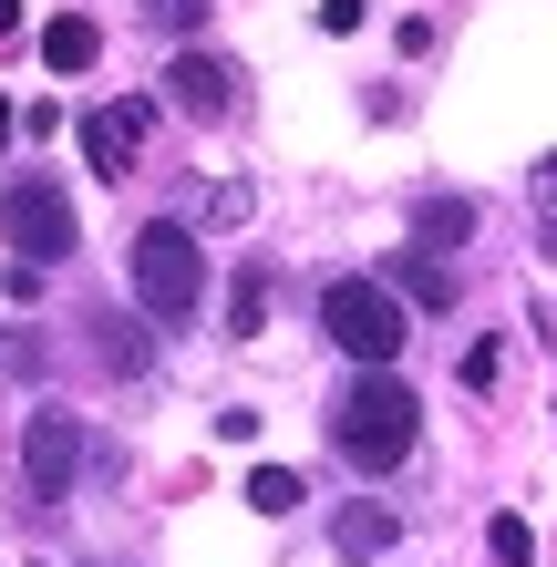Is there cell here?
<instances>
[{
  "label": "cell",
  "instance_id": "obj_1",
  "mask_svg": "<svg viewBox=\"0 0 557 567\" xmlns=\"http://www.w3.org/2000/svg\"><path fill=\"white\" fill-rule=\"evenodd\" d=\"M331 444H341V464H362V475H392V464L423 444L413 382H403V372H351L341 403H331Z\"/></svg>",
  "mask_w": 557,
  "mask_h": 567
},
{
  "label": "cell",
  "instance_id": "obj_2",
  "mask_svg": "<svg viewBox=\"0 0 557 567\" xmlns=\"http://www.w3.org/2000/svg\"><path fill=\"white\" fill-rule=\"evenodd\" d=\"M320 330H331L362 372H392V351L413 341V310L392 299V279H331L320 289Z\"/></svg>",
  "mask_w": 557,
  "mask_h": 567
},
{
  "label": "cell",
  "instance_id": "obj_3",
  "mask_svg": "<svg viewBox=\"0 0 557 567\" xmlns=\"http://www.w3.org/2000/svg\"><path fill=\"white\" fill-rule=\"evenodd\" d=\"M124 279H135V299L155 320H186L196 299H207V248H196L176 217H155V227H135V248H124Z\"/></svg>",
  "mask_w": 557,
  "mask_h": 567
},
{
  "label": "cell",
  "instance_id": "obj_4",
  "mask_svg": "<svg viewBox=\"0 0 557 567\" xmlns=\"http://www.w3.org/2000/svg\"><path fill=\"white\" fill-rule=\"evenodd\" d=\"M0 238L21 248V269H62L83 238V217H73V196H62L52 176H21L11 196H0Z\"/></svg>",
  "mask_w": 557,
  "mask_h": 567
},
{
  "label": "cell",
  "instance_id": "obj_5",
  "mask_svg": "<svg viewBox=\"0 0 557 567\" xmlns=\"http://www.w3.org/2000/svg\"><path fill=\"white\" fill-rule=\"evenodd\" d=\"M73 475H83V433H73V413H31V423H21V485L42 495V506H62V495H73Z\"/></svg>",
  "mask_w": 557,
  "mask_h": 567
},
{
  "label": "cell",
  "instance_id": "obj_6",
  "mask_svg": "<svg viewBox=\"0 0 557 567\" xmlns=\"http://www.w3.org/2000/svg\"><path fill=\"white\" fill-rule=\"evenodd\" d=\"M238 83H248L238 62H217V52H196V42H186V52L166 62V104H176V114H196V124L238 114Z\"/></svg>",
  "mask_w": 557,
  "mask_h": 567
},
{
  "label": "cell",
  "instance_id": "obj_7",
  "mask_svg": "<svg viewBox=\"0 0 557 567\" xmlns=\"http://www.w3.org/2000/svg\"><path fill=\"white\" fill-rule=\"evenodd\" d=\"M145 135H155V104H93L83 114V155H93V176H135V155H145Z\"/></svg>",
  "mask_w": 557,
  "mask_h": 567
},
{
  "label": "cell",
  "instance_id": "obj_8",
  "mask_svg": "<svg viewBox=\"0 0 557 567\" xmlns=\"http://www.w3.org/2000/svg\"><path fill=\"white\" fill-rule=\"evenodd\" d=\"M465 238H475V196H423V207H413V248L423 258H444Z\"/></svg>",
  "mask_w": 557,
  "mask_h": 567
},
{
  "label": "cell",
  "instance_id": "obj_9",
  "mask_svg": "<svg viewBox=\"0 0 557 567\" xmlns=\"http://www.w3.org/2000/svg\"><path fill=\"white\" fill-rule=\"evenodd\" d=\"M392 299H403V310H454V258H392Z\"/></svg>",
  "mask_w": 557,
  "mask_h": 567
},
{
  "label": "cell",
  "instance_id": "obj_10",
  "mask_svg": "<svg viewBox=\"0 0 557 567\" xmlns=\"http://www.w3.org/2000/svg\"><path fill=\"white\" fill-rule=\"evenodd\" d=\"M42 62L52 73H93V62H104V31H93L83 11H62V21H42Z\"/></svg>",
  "mask_w": 557,
  "mask_h": 567
},
{
  "label": "cell",
  "instance_id": "obj_11",
  "mask_svg": "<svg viewBox=\"0 0 557 567\" xmlns=\"http://www.w3.org/2000/svg\"><path fill=\"white\" fill-rule=\"evenodd\" d=\"M331 537H341V557H362V567H372V557L392 547V516H382V506H341Z\"/></svg>",
  "mask_w": 557,
  "mask_h": 567
},
{
  "label": "cell",
  "instance_id": "obj_12",
  "mask_svg": "<svg viewBox=\"0 0 557 567\" xmlns=\"http://www.w3.org/2000/svg\"><path fill=\"white\" fill-rule=\"evenodd\" d=\"M248 506L258 516H289V506H300V475H289V464H258V475H248Z\"/></svg>",
  "mask_w": 557,
  "mask_h": 567
},
{
  "label": "cell",
  "instance_id": "obj_13",
  "mask_svg": "<svg viewBox=\"0 0 557 567\" xmlns=\"http://www.w3.org/2000/svg\"><path fill=\"white\" fill-rule=\"evenodd\" d=\"M485 547H496V567H537V537H527V516H496V526H485Z\"/></svg>",
  "mask_w": 557,
  "mask_h": 567
},
{
  "label": "cell",
  "instance_id": "obj_14",
  "mask_svg": "<svg viewBox=\"0 0 557 567\" xmlns=\"http://www.w3.org/2000/svg\"><path fill=\"white\" fill-rule=\"evenodd\" d=\"M155 31H176V42H196V21H207V0H145Z\"/></svg>",
  "mask_w": 557,
  "mask_h": 567
},
{
  "label": "cell",
  "instance_id": "obj_15",
  "mask_svg": "<svg viewBox=\"0 0 557 567\" xmlns=\"http://www.w3.org/2000/svg\"><path fill=\"white\" fill-rule=\"evenodd\" d=\"M42 361H52L42 330H11V341H0V372H42Z\"/></svg>",
  "mask_w": 557,
  "mask_h": 567
},
{
  "label": "cell",
  "instance_id": "obj_16",
  "mask_svg": "<svg viewBox=\"0 0 557 567\" xmlns=\"http://www.w3.org/2000/svg\"><path fill=\"white\" fill-rule=\"evenodd\" d=\"M258 310H269V279H238V299H227V330L248 341V330H258Z\"/></svg>",
  "mask_w": 557,
  "mask_h": 567
},
{
  "label": "cell",
  "instance_id": "obj_17",
  "mask_svg": "<svg viewBox=\"0 0 557 567\" xmlns=\"http://www.w3.org/2000/svg\"><path fill=\"white\" fill-rule=\"evenodd\" d=\"M537 207H547V227H557V155L537 165Z\"/></svg>",
  "mask_w": 557,
  "mask_h": 567
},
{
  "label": "cell",
  "instance_id": "obj_18",
  "mask_svg": "<svg viewBox=\"0 0 557 567\" xmlns=\"http://www.w3.org/2000/svg\"><path fill=\"white\" fill-rule=\"evenodd\" d=\"M11 31H21V0H0V42H11Z\"/></svg>",
  "mask_w": 557,
  "mask_h": 567
},
{
  "label": "cell",
  "instance_id": "obj_19",
  "mask_svg": "<svg viewBox=\"0 0 557 567\" xmlns=\"http://www.w3.org/2000/svg\"><path fill=\"white\" fill-rule=\"evenodd\" d=\"M11 124H21V114H11V104H0V145H11Z\"/></svg>",
  "mask_w": 557,
  "mask_h": 567
}]
</instances>
